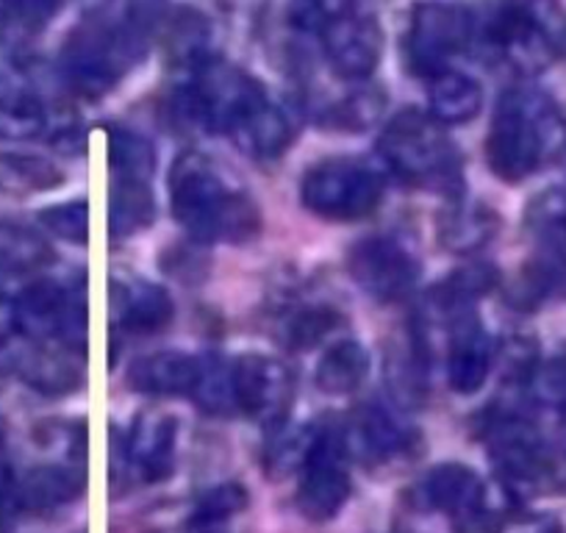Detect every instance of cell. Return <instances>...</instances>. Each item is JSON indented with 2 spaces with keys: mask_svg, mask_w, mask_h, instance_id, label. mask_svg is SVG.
<instances>
[{
  "mask_svg": "<svg viewBox=\"0 0 566 533\" xmlns=\"http://www.w3.org/2000/svg\"><path fill=\"white\" fill-rule=\"evenodd\" d=\"M40 222L64 242L86 244V239H90V203L70 200V203L48 206L40 211Z\"/></svg>",
  "mask_w": 566,
  "mask_h": 533,
  "instance_id": "cell-40",
  "label": "cell"
},
{
  "mask_svg": "<svg viewBox=\"0 0 566 533\" xmlns=\"http://www.w3.org/2000/svg\"><path fill=\"white\" fill-rule=\"evenodd\" d=\"M319 40H323V51L328 56L331 70L339 79H369L384 59V31H380L378 20L361 18V14L350 12L334 20L319 34Z\"/></svg>",
  "mask_w": 566,
  "mask_h": 533,
  "instance_id": "cell-14",
  "label": "cell"
},
{
  "mask_svg": "<svg viewBox=\"0 0 566 533\" xmlns=\"http://www.w3.org/2000/svg\"><path fill=\"white\" fill-rule=\"evenodd\" d=\"M428 103H431V117L442 125H464L481 114L483 90L472 75L444 70L431 79Z\"/></svg>",
  "mask_w": 566,
  "mask_h": 533,
  "instance_id": "cell-27",
  "label": "cell"
},
{
  "mask_svg": "<svg viewBox=\"0 0 566 533\" xmlns=\"http://www.w3.org/2000/svg\"><path fill=\"white\" fill-rule=\"evenodd\" d=\"M211 25L198 9L178 7L172 9L170 20L165 23V51L167 59L178 70H198L209 62Z\"/></svg>",
  "mask_w": 566,
  "mask_h": 533,
  "instance_id": "cell-28",
  "label": "cell"
},
{
  "mask_svg": "<svg viewBox=\"0 0 566 533\" xmlns=\"http://www.w3.org/2000/svg\"><path fill=\"white\" fill-rule=\"evenodd\" d=\"M369 373V353L361 342L339 339L319 356L314 384L325 395H350Z\"/></svg>",
  "mask_w": 566,
  "mask_h": 533,
  "instance_id": "cell-29",
  "label": "cell"
},
{
  "mask_svg": "<svg viewBox=\"0 0 566 533\" xmlns=\"http://www.w3.org/2000/svg\"><path fill=\"white\" fill-rule=\"evenodd\" d=\"M200 375H203V358L184 351H159L130 364L128 384L142 395L192 397Z\"/></svg>",
  "mask_w": 566,
  "mask_h": 533,
  "instance_id": "cell-20",
  "label": "cell"
},
{
  "mask_svg": "<svg viewBox=\"0 0 566 533\" xmlns=\"http://www.w3.org/2000/svg\"><path fill=\"white\" fill-rule=\"evenodd\" d=\"M270 103L264 86L233 64L209 59L192 73V86L184 95V108L203 128L237 137L255 112Z\"/></svg>",
  "mask_w": 566,
  "mask_h": 533,
  "instance_id": "cell-6",
  "label": "cell"
},
{
  "mask_svg": "<svg viewBox=\"0 0 566 533\" xmlns=\"http://www.w3.org/2000/svg\"><path fill=\"white\" fill-rule=\"evenodd\" d=\"M478 20L461 3L450 0H422L411 9L402 59L406 70L417 79H428L450 70V59L464 53L475 42Z\"/></svg>",
  "mask_w": 566,
  "mask_h": 533,
  "instance_id": "cell-7",
  "label": "cell"
},
{
  "mask_svg": "<svg viewBox=\"0 0 566 533\" xmlns=\"http://www.w3.org/2000/svg\"><path fill=\"white\" fill-rule=\"evenodd\" d=\"M64 184V170L56 161L36 154H0V192L9 198L53 192Z\"/></svg>",
  "mask_w": 566,
  "mask_h": 533,
  "instance_id": "cell-30",
  "label": "cell"
},
{
  "mask_svg": "<svg viewBox=\"0 0 566 533\" xmlns=\"http://www.w3.org/2000/svg\"><path fill=\"white\" fill-rule=\"evenodd\" d=\"M503 297L516 312H536L544 303L566 297V250H538L505 284Z\"/></svg>",
  "mask_w": 566,
  "mask_h": 533,
  "instance_id": "cell-22",
  "label": "cell"
},
{
  "mask_svg": "<svg viewBox=\"0 0 566 533\" xmlns=\"http://www.w3.org/2000/svg\"><path fill=\"white\" fill-rule=\"evenodd\" d=\"M347 273L373 301L397 303L411 295L422 266L400 239L375 233L353 244L347 253Z\"/></svg>",
  "mask_w": 566,
  "mask_h": 533,
  "instance_id": "cell-12",
  "label": "cell"
},
{
  "mask_svg": "<svg viewBox=\"0 0 566 533\" xmlns=\"http://www.w3.org/2000/svg\"><path fill=\"white\" fill-rule=\"evenodd\" d=\"M12 323L29 342H53L86 356V303L59 281L25 286L12 301Z\"/></svg>",
  "mask_w": 566,
  "mask_h": 533,
  "instance_id": "cell-9",
  "label": "cell"
},
{
  "mask_svg": "<svg viewBox=\"0 0 566 533\" xmlns=\"http://www.w3.org/2000/svg\"><path fill=\"white\" fill-rule=\"evenodd\" d=\"M514 533H564V525L555 516H531L516 525Z\"/></svg>",
  "mask_w": 566,
  "mask_h": 533,
  "instance_id": "cell-44",
  "label": "cell"
},
{
  "mask_svg": "<svg viewBox=\"0 0 566 533\" xmlns=\"http://www.w3.org/2000/svg\"><path fill=\"white\" fill-rule=\"evenodd\" d=\"M417 503L428 511H442L453 520L461 511L472 509V505L486 503V483L481 481L472 467L459 464V461H448V464L433 467L422 481L413 489Z\"/></svg>",
  "mask_w": 566,
  "mask_h": 533,
  "instance_id": "cell-23",
  "label": "cell"
},
{
  "mask_svg": "<svg viewBox=\"0 0 566 533\" xmlns=\"http://www.w3.org/2000/svg\"><path fill=\"white\" fill-rule=\"evenodd\" d=\"M292 139H295L292 119L275 103H266L261 112H255L244 123V128L233 137V143L248 150L250 156H255V159H277L283 150L290 148Z\"/></svg>",
  "mask_w": 566,
  "mask_h": 533,
  "instance_id": "cell-32",
  "label": "cell"
},
{
  "mask_svg": "<svg viewBox=\"0 0 566 533\" xmlns=\"http://www.w3.org/2000/svg\"><path fill=\"white\" fill-rule=\"evenodd\" d=\"M145 56V45L136 42L128 31L106 29V25H81L70 36L62 56V73L70 90L81 97L108 95L123 79L130 64Z\"/></svg>",
  "mask_w": 566,
  "mask_h": 533,
  "instance_id": "cell-8",
  "label": "cell"
},
{
  "mask_svg": "<svg viewBox=\"0 0 566 533\" xmlns=\"http://www.w3.org/2000/svg\"><path fill=\"white\" fill-rule=\"evenodd\" d=\"M453 533H505V520L497 509L486 503L472 505V509L461 511L453 520Z\"/></svg>",
  "mask_w": 566,
  "mask_h": 533,
  "instance_id": "cell-43",
  "label": "cell"
},
{
  "mask_svg": "<svg viewBox=\"0 0 566 533\" xmlns=\"http://www.w3.org/2000/svg\"><path fill=\"white\" fill-rule=\"evenodd\" d=\"M566 154V114L538 90L500 95L486 134L489 170L505 184H520Z\"/></svg>",
  "mask_w": 566,
  "mask_h": 533,
  "instance_id": "cell-2",
  "label": "cell"
},
{
  "mask_svg": "<svg viewBox=\"0 0 566 533\" xmlns=\"http://www.w3.org/2000/svg\"><path fill=\"white\" fill-rule=\"evenodd\" d=\"M500 231V217L486 203H472V200H450L439 211L437 237L444 250L459 255L478 253L486 248Z\"/></svg>",
  "mask_w": 566,
  "mask_h": 533,
  "instance_id": "cell-24",
  "label": "cell"
},
{
  "mask_svg": "<svg viewBox=\"0 0 566 533\" xmlns=\"http://www.w3.org/2000/svg\"><path fill=\"white\" fill-rule=\"evenodd\" d=\"M527 389H531L533 400L542 406L560 409L566 404V345L549 362L533 369Z\"/></svg>",
  "mask_w": 566,
  "mask_h": 533,
  "instance_id": "cell-41",
  "label": "cell"
},
{
  "mask_svg": "<svg viewBox=\"0 0 566 533\" xmlns=\"http://www.w3.org/2000/svg\"><path fill=\"white\" fill-rule=\"evenodd\" d=\"M386 181L369 161L336 156L303 173L301 200L328 222L367 220L384 203Z\"/></svg>",
  "mask_w": 566,
  "mask_h": 533,
  "instance_id": "cell-5",
  "label": "cell"
},
{
  "mask_svg": "<svg viewBox=\"0 0 566 533\" xmlns=\"http://www.w3.org/2000/svg\"><path fill=\"white\" fill-rule=\"evenodd\" d=\"M525 231L538 250H566V189L547 187L525 206Z\"/></svg>",
  "mask_w": 566,
  "mask_h": 533,
  "instance_id": "cell-33",
  "label": "cell"
},
{
  "mask_svg": "<svg viewBox=\"0 0 566 533\" xmlns=\"http://www.w3.org/2000/svg\"><path fill=\"white\" fill-rule=\"evenodd\" d=\"M84 492V472L78 467L42 464L25 472L18 483V505L29 514H48L73 503Z\"/></svg>",
  "mask_w": 566,
  "mask_h": 533,
  "instance_id": "cell-25",
  "label": "cell"
},
{
  "mask_svg": "<svg viewBox=\"0 0 566 533\" xmlns=\"http://www.w3.org/2000/svg\"><path fill=\"white\" fill-rule=\"evenodd\" d=\"M342 323H345V317L334 306L319 303V306L297 309L290 323H286V328H283V339L292 351H312L319 342L328 339Z\"/></svg>",
  "mask_w": 566,
  "mask_h": 533,
  "instance_id": "cell-37",
  "label": "cell"
},
{
  "mask_svg": "<svg viewBox=\"0 0 566 533\" xmlns=\"http://www.w3.org/2000/svg\"><path fill=\"white\" fill-rule=\"evenodd\" d=\"M483 439L509 492L536 487L549 475L547 448L520 411L494 409L483 422Z\"/></svg>",
  "mask_w": 566,
  "mask_h": 533,
  "instance_id": "cell-11",
  "label": "cell"
},
{
  "mask_svg": "<svg viewBox=\"0 0 566 533\" xmlns=\"http://www.w3.org/2000/svg\"><path fill=\"white\" fill-rule=\"evenodd\" d=\"M386 112V95L378 86H364V90L350 92L342 101L331 103L319 117V125L339 134H364L373 128Z\"/></svg>",
  "mask_w": 566,
  "mask_h": 533,
  "instance_id": "cell-34",
  "label": "cell"
},
{
  "mask_svg": "<svg viewBox=\"0 0 566 533\" xmlns=\"http://www.w3.org/2000/svg\"><path fill=\"white\" fill-rule=\"evenodd\" d=\"M90 3H95V7H101V3H108V0H90Z\"/></svg>",
  "mask_w": 566,
  "mask_h": 533,
  "instance_id": "cell-47",
  "label": "cell"
},
{
  "mask_svg": "<svg viewBox=\"0 0 566 533\" xmlns=\"http://www.w3.org/2000/svg\"><path fill=\"white\" fill-rule=\"evenodd\" d=\"M347 445L342 426L314 428L312 448L301 464V483H297V509L306 520L328 522L345 509L350 500L353 481L347 470Z\"/></svg>",
  "mask_w": 566,
  "mask_h": 533,
  "instance_id": "cell-10",
  "label": "cell"
},
{
  "mask_svg": "<svg viewBox=\"0 0 566 533\" xmlns=\"http://www.w3.org/2000/svg\"><path fill=\"white\" fill-rule=\"evenodd\" d=\"M564 48H566V29H564Z\"/></svg>",
  "mask_w": 566,
  "mask_h": 533,
  "instance_id": "cell-48",
  "label": "cell"
},
{
  "mask_svg": "<svg viewBox=\"0 0 566 533\" xmlns=\"http://www.w3.org/2000/svg\"><path fill=\"white\" fill-rule=\"evenodd\" d=\"M378 156L402 181L459 184V154L431 112H397L380 130Z\"/></svg>",
  "mask_w": 566,
  "mask_h": 533,
  "instance_id": "cell-4",
  "label": "cell"
},
{
  "mask_svg": "<svg viewBox=\"0 0 566 533\" xmlns=\"http://www.w3.org/2000/svg\"><path fill=\"white\" fill-rule=\"evenodd\" d=\"M20 380L45 397H62L84 384L81 353L53 342H31L14 362Z\"/></svg>",
  "mask_w": 566,
  "mask_h": 533,
  "instance_id": "cell-19",
  "label": "cell"
},
{
  "mask_svg": "<svg viewBox=\"0 0 566 533\" xmlns=\"http://www.w3.org/2000/svg\"><path fill=\"white\" fill-rule=\"evenodd\" d=\"M233 411L266 426L283 422L292 400V373L283 362L261 353H242L228 364Z\"/></svg>",
  "mask_w": 566,
  "mask_h": 533,
  "instance_id": "cell-13",
  "label": "cell"
},
{
  "mask_svg": "<svg viewBox=\"0 0 566 533\" xmlns=\"http://www.w3.org/2000/svg\"><path fill=\"white\" fill-rule=\"evenodd\" d=\"M345 445L364 464H386L413 448V431L384 406H364L345 426Z\"/></svg>",
  "mask_w": 566,
  "mask_h": 533,
  "instance_id": "cell-17",
  "label": "cell"
},
{
  "mask_svg": "<svg viewBox=\"0 0 566 533\" xmlns=\"http://www.w3.org/2000/svg\"><path fill=\"white\" fill-rule=\"evenodd\" d=\"M156 200L148 178L114 176L108 192V228L114 239H128L154 226Z\"/></svg>",
  "mask_w": 566,
  "mask_h": 533,
  "instance_id": "cell-26",
  "label": "cell"
},
{
  "mask_svg": "<svg viewBox=\"0 0 566 533\" xmlns=\"http://www.w3.org/2000/svg\"><path fill=\"white\" fill-rule=\"evenodd\" d=\"M566 20L558 0H497L475 36L520 73H538L564 48Z\"/></svg>",
  "mask_w": 566,
  "mask_h": 533,
  "instance_id": "cell-3",
  "label": "cell"
},
{
  "mask_svg": "<svg viewBox=\"0 0 566 533\" xmlns=\"http://www.w3.org/2000/svg\"><path fill=\"white\" fill-rule=\"evenodd\" d=\"M448 384L455 395H475L483 389L494 364V342L475 312L448 325Z\"/></svg>",
  "mask_w": 566,
  "mask_h": 533,
  "instance_id": "cell-15",
  "label": "cell"
},
{
  "mask_svg": "<svg viewBox=\"0 0 566 533\" xmlns=\"http://www.w3.org/2000/svg\"><path fill=\"white\" fill-rule=\"evenodd\" d=\"M112 309L114 323L125 336H156L176 320L170 292L142 279L114 281Z\"/></svg>",
  "mask_w": 566,
  "mask_h": 533,
  "instance_id": "cell-16",
  "label": "cell"
},
{
  "mask_svg": "<svg viewBox=\"0 0 566 533\" xmlns=\"http://www.w3.org/2000/svg\"><path fill=\"white\" fill-rule=\"evenodd\" d=\"M558 411H560V420H564V433H566V404H564V406H560V409H558Z\"/></svg>",
  "mask_w": 566,
  "mask_h": 533,
  "instance_id": "cell-45",
  "label": "cell"
},
{
  "mask_svg": "<svg viewBox=\"0 0 566 533\" xmlns=\"http://www.w3.org/2000/svg\"><path fill=\"white\" fill-rule=\"evenodd\" d=\"M500 270L486 261H475V264L459 266L455 273H450L442 284L433 286L424 297V312L437 317L439 323L450 325L453 320L464 317V314L475 312V303L486 297L500 286Z\"/></svg>",
  "mask_w": 566,
  "mask_h": 533,
  "instance_id": "cell-21",
  "label": "cell"
},
{
  "mask_svg": "<svg viewBox=\"0 0 566 533\" xmlns=\"http://www.w3.org/2000/svg\"><path fill=\"white\" fill-rule=\"evenodd\" d=\"M350 14V0H290L286 23L301 34H323L334 20Z\"/></svg>",
  "mask_w": 566,
  "mask_h": 533,
  "instance_id": "cell-39",
  "label": "cell"
},
{
  "mask_svg": "<svg viewBox=\"0 0 566 533\" xmlns=\"http://www.w3.org/2000/svg\"><path fill=\"white\" fill-rule=\"evenodd\" d=\"M170 211L198 242L242 244L259 237L261 211L248 192L226 181L203 154H181L167 178Z\"/></svg>",
  "mask_w": 566,
  "mask_h": 533,
  "instance_id": "cell-1",
  "label": "cell"
},
{
  "mask_svg": "<svg viewBox=\"0 0 566 533\" xmlns=\"http://www.w3.org/2000/svg\"><path fill=\"white\" fill-rule=\"evenodd\" d=\"M248 505H250V494L242 483H233V481L220 483V487H214L211 492H206L203 498L198 500L189 525H192L195 531L211 533L217 531V527L226 525V522H231L233 516L244 514Z\"/></svg>",
  "mask_w": 566,
  "mask_h": 533,
  "instance_id": "cell-36",
  "label": "cell"
},
{
  "mask_svg": "<svg viewBox=\"0 0 566 533\" xmlns=\"http://www.w3.org/2000/svg\"><path fill=\"white\" fill-rule=\"evenodd\" d=\"M3 489H7V481H3V478H0V498H3Z\"/></svg>",
  "mask_w": 566,
  "mask_h": 533,
  "instance_id": "cell-46",
  "label": "cell"
},
{
  "mask_svg": "<svg viewBox=\"0 0 566 533\" xmlns=\"http://www.w3.org/2000/svg\"><path fill=\"white\" fill-rule=\"evenodd\" d=\"M178 420L165 411H145L130 428L125 459L145 483L165 481L176 464Z\"/></svg>",
  "mask_w": 566,
  "mask_h": 533,
  "instance_id": "cell-18",
  "label": "cell"
},
{
  "mask_svg": "<svg viewBox=\"0 0 566 533\" xmlns=\"http://www.w3.org/2000/svg\"><path fill=\"white\" fill-rule=\"evenodd\" d=\"M45 108L29 92L0 101V139H34L45 130Z\"/></svg>",
  "mask_w": 566,
  "mask_h": 533,
  "instance_id": "cell-38",
  "label": "cell"
},
{
  "mask_svg": "<svg viewBox=\"0 0 566 533\" xmlns=\"http://www.w3.org/2000/svg\"><path fill=\"white\" fill-rule=\"evenodd\" d=\"M108 165L114 176L150 178L156 170L154 143L123 125H108Z\"/></svg>",
  "mask_w": 566,
  "mask_h": 533,
  "instance_id": "cell-35",
  "label": "cell"
},
{
  "mask_svg": "<svg viewBox=\"0 0 566 533\" xmlns=\"http://www.w3.org/2000/svg\"><path fill=\"white\" fill-rule=\"evenodd\" d=\"M56 259L40 231L12 220H0V275H29Z\"/></svg>",
  "mask_w": 566,
  "mask_h": 533,
  "instance_id": "cell-31",
  "label": "cell"
},
{
  "mask_svg": "<svg viewBox=\"0 0 566 533\" xmlns=\"http://www.w3.org/2000/svg\"><path fill=\"white\" fill-rule=\"evenodd\" d=\"M167 20V0H128L123 29L148 48V36Z\"/></svg>",
  "mask_w": 566,
  "mask_h": 533,
  "instance_id": "cell-42",
  "label": "cell"
}]
</instances>
